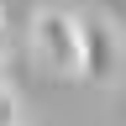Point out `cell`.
Returning a JSON list of instances; mask_svg holds the SVG:
<instances>
[{"mask_svg":"<svg viewBox=\"0 0 126 126\" xmlns=\"http://www.w3.org/2000/svg\"><path fill=\"white\" fill-rule=\"evenodd\" d=\"M0 47H5V16H0Z\"/></svg>","mask_w":126,"mask_h":126,"instance_id":"obj_4","label":"cell"},{"mask_svg":"<svg viewBox=\"0 0 126 126\" xmlns=\"http://www.w3.org/2000/svg\"><path fill=\"white\" fill-rule=\"evenodd\" d=\"M16 121H21V110H16V89L0 79V126H16Z\"/></svg>","mask_w":126,"mask_h":126,"instance_id":"obj_3","label":"cell"},{"mask_svg":"<svg viewBox=\"0 0 126 126\" xmlns=\"http://www.w3.org/2000/svg\"><path fill=\"white\" fill-rule=\"evenodd\" d=\"M32 42H37L42 63L53 74H79V16L68 11H42L37 21H32Z\"/></svg>","mask_w":126,"mask_h":126,"instance_id":"obj_1","label":"cell"},{"mask_svg":"<svg viewBox=\"0 0 126 126\" xmlns=\"http://www.w3.org/2000/svg\"><path fill=\"white\" fill-rule=\"evenodd\" d=\"M116 63H121L116 32H110L100 16H79V74H84L89 84H110V79H116Z\"/></svg>","mask_w":126,"mask_h":126,"instance_id":"obj_2","label":"cell"}]
</instances>
